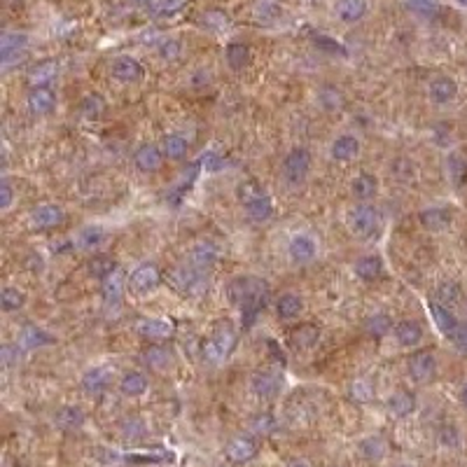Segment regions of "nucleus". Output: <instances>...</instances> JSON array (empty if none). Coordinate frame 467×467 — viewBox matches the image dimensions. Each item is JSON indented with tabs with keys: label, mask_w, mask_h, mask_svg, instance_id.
<instances>
[{
	"label": "nucleus",
	"mask_w": 467,
	"mask_h": 467,
	"mask_svg": "<svg viewBox=\"0 0 467 467\" xmlns=\"http://www.w3.org/2000/svg\"><path fill=\"white\" fill-rule=\"evenodd\" d=\"M227 297L236 309L243 311V318L250 325L255 320V316L260 313L269 302V288L267 283L260 281L255 276H239L229 283Z\"/></svg>",
	"instance_id": "nucleus-1"
},
{
	"label": "nucleus",
	"mask_w": 467,
	"mask_h": 467,
	"mask_svg": "<svg viewBox=\"0 0 467 467\" xmlns=\"http://www.w3.org/2000/svg\"><path fill=\"white\" fill-rule=\"evenodd\" d=\"M171 283L178 292H183L187 297H199L208 290V281H206V271L190 267H178L171 271Z\"/></svg>",
	"instance_id": "nucleus-2"
},
{
	"label": "nucleus",
	"mask_w": 467,
	"mask_h": 467,
	"mask_svg": "<svg viewBox=\"0 0 467 467\" xmlns=\"http://www.w3.org/2000/svg\"><path fill=\"white\" fill-rule=\"evenodd\" d=\"M236 348V334L232 327H218L213 332V337L204 344V358L208 362H220L232 355V351Z\"/></svg>",
	"instance_id": "nucleus-3"
},
{
	"label": "nucleus",
	"mask_w": 467,
	"mask_h": 467,
	"mask_svg": "<svg viewBox=\"0 0 467 467\" xmlns=\"http://www.w3.org/2000/svg\"><path fill=\"white\" fill-rule=\"evenodd\" d=\"M348 222H351V229L355 236L360 239H369V236L376 234V229L381 225V215L372 204H360L355 206L351 215H348Z\"/></svg>",
	"instance_id": "nucleus-4"
},
{
	"label": "nucleus",
	"mask_w": 467,
	"mask_h": 467,
	"mask_svg": "<svg viewBox=\"0 0 467 467\" xmlns=\"http://www.w3.org/2000/svg\"><path fill=\"white\" fill-rule=\"evenodd\" d=\"M311 171V155L309 150L304 148H295L290 150L283 159V178L292 185H299L302 180L309 176Z\"/></svg>",
	"instance_id": "nucleus-5"
},
{
	"label": "nucleus",
	"mask_w": 467,
	"mask_h": 467,
	"mask_svg": "<svg viewBox=\"0 0 467 467\" xmlns=\"http://www.w3.org/2000/svg\"><path fill=\"white\" fill-rule=\"evenodd\" d=\"M26 47H29V38L24 33H5L0 40V61H3L5 71L19 64V59H24Z\"/></svg>",
	"instance_id": "nucleus-6"
},
{
	"label": "nucleus",
	"mask_w": 467,
	"mask_h": 467,
	"mask_svg": "<svg viewBox=\"0 0 467 467\" xmlns=\"http://www.w3.org/2000/svg\"><path fill=\"white\" fill-rule=\"evenodd\" d=\"M409 374L416 383H428L437 374V360L432 351H418L409 360Z\"/></svg>",
	"instance_id": "nucleus-7"
},
{
	"label": "nucleus",
	"mask_w": 467,
	"mask_h": 467,
	"mask_svg": "<svg viewBox=\"0 0 467 467\" xmlns=\"http://www.w3.org/2000/svg\"><path fill=\"white\" fill-rule=\"evenodd\" d=\"M159 283H162V274H159L155 264H141V267L129 276V285L136 292H150L155 290Z\"/></svg>",
	"instance_id": "nucleus-8"
},
{
	"label": "nucleus",
	"mask_w": 467,
	"mask_h": 467,
	"mask_svg": "<svg viewBox=\"0 0 467 467\" xmlns=\"http://www.w3.org/2000/svg\"><path fill=\"white\" fill-rule=\"evenodd\" d=\"M31 220H33V225L40 229H52V227L64 225L66 213H64V208L57 204H43V206L33 208Z\"/></svg>",
	"instance_id": "nucleus-9"
},
{
	"label": "nucleus",
	"mask_w": 467,
	"mask_h": 467,
	"mask_svg": "<svg viewBox=\"0 0 467 467\" xmlns=\"http://www.w3.org/2000/svg\"><path fill=\"white\" fill-rule=\"evenodd\" d=\"M288 253H290V260L295 264H306V262H311L313 257H316L318 243L313 241L309 234H297L295 239L290 241Z\"/></svg>",
	"instance_id": "nucleus-10"
},
{
	"label": "nucleus",
	"mask_w": 467,
	"mask_h": 467,
	"mask_svg": "<svg viewBox=\"0 0 467 467\" xmlns=\"http://www.w3.org/2000/svg\"><path fill=\"white\" fill-rule=\"evenodd\" d=\"M225 453H227V458L232 460V463L241 465V463H248V460H253L257 456V444L250 437L239 435V437H234L232 442L227 444Z\"/></svg>",
	"instance_id": "nucleus-11"
},
{
	"label": "nucleus",
	"mask_w": 467,
	"mask_h": 467,
	"mask_svg": "<svg viewBox=\"0 0 467 467\" xmlns=\"http://www.w3.org/2000/svg\"><path fill=\"white\" fill-rule=\"evenodd\" d=\"M250 388H253V393L257 397H262V400H271V397L281 393V379H278L274 372H257L253 374V379H250Z\"/></svg>",
	"instance_id": "nucleus-12"
},
{
	"label": "nucleus",
	"mask_w": 467,
	"mask_h": 467,
	"mask_svg": "<svg viewBox=\"0 0 467 467\" xmlns=\"http://www.w3.org/2000/svg\"><path fill=\"white\" fill-rule=\"evenodd\" d=\"M250 15L257 24H276L278 19L283 17V8L278 0H253V5H250Z\"/></svg>",
	"instance_id": "nucleus-13"
},
{
	"label": "nucleus",
	"mask_w": 467,
	"mask_h": 467,
	"mask_svg": "<svg viewBox=\"0 0 467 467\" xmlns=\"http://www.w3.org/2000/svg\"><path fill=\"white\" fill-rule=\"evenodd\" d=\"M162 157H164L162 148H157V145H152V143H145V145H141V148L136 150L134 164H136L138 171L152 173V171H157L159 166H162Z\"/></svg>",
	"instance_id": "nucleus-14"
},
{
	"label": "nucleus",
	"mask_w": 467,
	"mask_h": 467,
	"mask_svg": "<svg viewBox=\"0 0 467 467\" xmlns=\"http://www.w3.org/2000/svg\"><path fill=\"white\" fill-rule=\"evenodd\" d=\"M418 220H421V225L425 229H430V232H442L451 225L453 215L449 208L444 206H430V208H423L421 215H418Z\"/></svg>",
	"instance_id": "nucleus-15"
},
{
	"label": "nucleus",
	"mask_w": 467,
	"mask_h": 467,
	"mask_svg": "<svg viewBox=\"0 0 467 467\" xmlns=\"http://www.w3.org/2000/svg\"><path fill=\"white\" fill-rule=\"evenodd\" d=\"M136 330L145 339H169L173 334V323L166 318H143L138 320Z\"/></svg>",
	"instance_id": "nucleus-16"
},
{
	"label": "nucleus",
	"mask_w": 467,
	"mask_h": 467,
	"mask_svg": "<svg viewBox=\"0 0 467 467\" xmlns=\"http://www.w3.org/2000/svg\"><path fill=\"white\" fill-rule=\"evenodd\" d=\"M29 108L33 115H50L57 108V96L50 87H36L29 92Z\"/></svg>",
	"instance_id": "nucleus-17"
},
{
	"label": "nucleus",
	"mask_w": 467,
	"mask_h": 467,
	"mask_svg": "<svg viewBox=\"0 0 467 467\" xmlns=\"http://www.w3.org/2000/svg\"><path fill=\"white\" fill-rule=\"evenodd\" d=\"M218 257H220V253H218V248H215L213 243H199V246H194V248H192L190 262H192V267H194V269L208 271V269H213V267H215Z\"/></svg>",
	"instance_id": "nucleus-18"
},
{
	"label": "nucleus",
	"mask_w": 467,
	"mask_h": 467,
	"mask_svg": "<svg viewBox=\"0 0 467 467\" xmlns=\"http://www.w3.org/2000/svg\"><path fill=\"white\" fill-rule=\"evenodd\" d=\"M458 96V85L453 78H446V75H442V78H435L430 82V99L435 103H451L453 99Z\"/></svg>",
	"instance_id": "nucleus-19"
},
{
	"label": "nucleus",
	"mask_w": 467,
	"mask_h": 467,
	"mask_svg": "<svg viewBox=\"0 0 467 467\" xmlns=\"http://www.w3.org/2000/svg\"><path fill=\"white\" fill-rule=\"evenodd\" d=\"M17 344L22 348H26V351H31V348H40V346L54 344V337H52V334H47L45 330H40V327H36V325H26L24 330L19 332Z\"/></svg>",
	"instance_id": "nucleus-20"
},
{
	"label": "nucleus",
	"mask_w": 467,
	"mask_h": 467,
	"mask_svg": "<svg viewBox=\"0 0 467 467\" xmlns=\"http://www.w3.org/2000/svg\"><path fill=\"white\" fill-rule=\"evenodd\" d=\"M430 313H432V318H435V323H437V327H439V332L444 334V337H453V332L458 330V318L453 316V311L451 309H446V306H442L439 302H430Z\"/></svg>",
	"instance_id": "nucleus-21"
},
{
	"label": "nucleus",
	"mask_w": 467,
	"mask_h": 467,
	"mask_svg": "<svg viewBox=\"0 0 467 467\" xmlns=\"http://www.w3.org/2000/svg\"><path fill=\"white\" fill-rule=\"evenodd\" d=\"M113 75L120 82H138L143 78V66L134 57H120L113 64Z\"/></svg>",
	"instance_id": "nucleus-22"
},
{
	"label": "nucleus",
	"mask_w": 467,
	"mask_h": 467,
	"mask_svg": "<svg viewBox=\"0 0 467 467\" xmlns=\"http://www.w3.org/2000/svg\"><path fill=\"white\" fill-rule=\"evenodd\" d=\"M334 10L344 24H355L367 15V0H337Z\"/></svg>",
	"instance_id": "nucleus-23"
},
{
	"label": "nucleus",
	"mask_w": 467,
	"mask_h": 467,
	"mask_svg": "<svg viewBox=\"0 0 467 467\" xmlns=\"http://www.w3.org/2000/svg\"><path fill=\"white\" fill-rule=\"evenodd\" d=\"M101 295L106 299V304H120L124 297V274L120 269L115 274H110L108 278H103L101 285Z\"/></svg>",
	"instance_id": "nucleus-24"
},
{
	"label": "nucleus",
	"mask_w": 467,
	"mask_h": 467,
	"mask_svg": "<svg viewBox=\"0 0 467 467\" xmlns=\"http://www.w3.org/2000/svg\"><path fill=\"white\" fill-rule=\"evenodd\" d=\"M395 337L402 346H418L423 341V327L416 320H402L395 325Z\"/></svg>",
	"instance_id": "nucleus-25"
},
{
	"label": "nucleus",
	"mask_w": 467,
	"mask_h": 467,
	"mask_svg": "<svg viewBox=\"0 0 467 467\" xmlns=\"http://www.w3.org/2000/svg\"><path fill=\"white\" fill-rule=\"evenodd\" d=\"M388 409L390 414L397 416V418H404L409 416L411 411L416 409V397L409 393V390H395L393 395H390L388 400Z\"/></svg>",
	"instance_id": "nucleus-26"
},
{
	"label": "nucleus",
	"mask_w": 467,
	"mask_h": 467,
	"mask_svg": "<svg viewBox=\"0 0 467 467\" xmlns=\"http://www.w3.org/2000/svg\"><path fill=\"white\" fill-rule=\"evenodd\" d=\"M57 75H59L57 61H43V64H38V66L31 71V75H29L31 87L36 89V87H47V85H52V82L57 80Z\"/></svg>",
	"instance_id": "nucleus-27"
},
{
	"label": "nucleus",
	"mask_w": 467,
	"mask_h": 467,
	"mask_svg": "<svg viewBox=\"0 0 467 467\" xmlns=\"http://www.w3.org/2000/svg\"><path fill=\"white\" fill-rule=\"evenodd\" d=\"M353 269H355V276L362 278V281H376L383 271V262H381V257H376V255H365L355 262Z\"/></svg>",
	"instance_id": "nucleus-28"
},
{
	"label": "nucleus",
	"mask_w": 467,
	"mask_h": 467,
	"mask_svg": "<svg viewBox=\"0 0 467 467\" xmlns=\"http://www.w3.org/2000/svg\"><path fill=\"white\" fill-rule=\"evenodd\" d=\"M358 152H360V141L355 136H339L332 143V157L339 159V162H348V159L358 157Z\"/></svg>",
	"instance_id": "nucleus-29"
},
{
	"label": "nucleus",
	"mask_w": 467,
	"mask_h": 467,
	"mask_svg": "<svg viewBox=\"0 0 467 467\" xmlns=\"http://www.w3.org/2000/svg\"><path fill=\"white\" fill-rule=\"evenodd\" d=\"M302 309H304L302 297L292 295V292H285V295L278 297V302H276V313H278L281 318H285V320L297 318L299 313H302Z\"/></svg>",
	"instance_id": "nucleus-30"
},
{
	"label": "nucleus",
	"mask_w": 467,
	"mask_h": 467,
	"mask_svg": "<svg viewBox=\"0 0 467 467\" xmlns=\"http://www.w3.org/2000/svg\"><path fill=\"white\" fill-rule=\"evenodd\" d=\"M108 383H110V372L101 367L89 369V372L82 376V386H85L87 393H94V395L103 393V390L108 388Z\"/></svg>",
	"instance_id": "nucleus-31"
},
{
	"label": "nucleus",
	"mask_w": 467,
	"mask_h": 467,
	"mask_svg": "<svg viewBox=\"0 0 467 467\" xmlns=\"http://www.w3.org/2000/svg\"><path fill=\"white\" fill-rule=\"evenodd\" d=\"M148 386H150L148 376H145L143 372H129V374H124V379L120 383V390L129 397H138L148 390Z\"/></svg>",
	"instance_id": "nucleus-32"
},
{
	"label": "nucleus",
	"mask_w": 467,
	"mask_h": 467,
	"mask_svg": "<svg viewBox=\"0 0 467 467\" xmlns=\"http://www.w3.org/2000/svg\"><path fill=\"white\" fill-rule=\"evenodd\" d=\"M376 187H379V183H376L374 176H369V173H360L358 178L353 180L351 190H353V197L360 199V201H369L376 194Z\"/></svg>",
	"instance_id": "nucleus-33"
},
{
	"label": "nucleus",
	"mask_w": 467,
	"mask_h": 467,
	"mask_svg": "<svg viewBox=\"0 0 467 467\" xmlns=\"http://www.w3.org/2000/svg\"><path fill=\"white\" fill-rule=\"evenodd\" d=\"M246 213L253 222H267L271 215H274V204H271V199L264 194V197L255 199L253 204L246 206Z\"/></svg>",
	"instance_id": "nucleus-34"
},
{
	"label": "nucleus",
	"mask_w": 467,
	"mask_h": 467,
	"mask_svg": "<svg viewBox=\"0 0 467 467\" xmlns=\"http://www.w3.org/2000/svg\"><path fill=\"white\" fill-rule=\"evenodd\" d=\"M54 421H57L59 428L75 430L85 423V414H82V409H78V407H64L57 411V418H54Z\"/></svg>",
	"instance_id": "nucleus-35"
},
{
	"label": "nucleus",
	"mask_w": 467,
	"mask_h": 467,
	"mask_svg": "<svg viewBox=\"0 0 467 467\" xmlns=\"http://www.w3.org/2000/svg\"><path fill=\"white\" fill-rule=\"evenodd\" d=\"M227 64L234 68V71H241L250 64V47L243 43H232L227 45Z\"/></svg>",
	"instance_id": "nucleus-36"
},
{
	"label": "nucleus",
	"mask_w": 467,
	"mask_h": 467,
	"mask_svg": "<svg viewBox=\"0 0 467 467\" xmlns=\"http://www.w3.org/2000/svg\"><path fill=\"white\" fill-rule=\"evenodd\" d=\"M187 150H190V143H187L180 134H169L164 138V143H162V152L166 157H171V159L185 157Z\"/></svg>",
	"instance_id": "nucleus-37"
},
{
	"label": "nucleus",
	"mask_w": 467,
	"mask_h": 467,
	"mask_svg": "<svg viewBox=\"0 0 467 467\" xmlns=\"http://www.w3.org/2000/svg\"><path fill=\"white\" fill-rule=\"evenodd\" d=\"M437 302L446 306V309H453L456 304H460V299H463V290H460V285L456 283H442L437 288Z\"/></svg>",
	"instance_id": "nucleus-38"
},
{
	"label": "nucleus",
	"mask_w": 467,
	"mask_h": 467,
	"mask_svg": "<svg viewBox=\"0 0 467 467\" xmlns=\"http://www.w3.org/2000/svg\"><path fill=\"white\" fill-rule=\"evenodd\" d=\"M365 327H367V332L372 334V337L381 339V337H386L390 330H393V320H390L386 313H374V316H369L365 320Z\"/></svg>",
	"instance_id": "nucleus-39"
},
{
	"label": "nucleus",
	"mask_w": 467,
	"mask_h": 467,
	"mask_svg": "<svg viewBox=\"0 0 467 467\" xmlns=\"http://www.w3.org/2000/svg\"><path fill=\"white\" fill-rule=\"evenodd\" d=\"M143 360H145V365H150L152 369H164V367H169L171 353L166 351L164 346H150L143 351Z\"/></svg>",
	"instance_id": "nucleus-40"
},
{
	"label": "nucleus",
	"mask_w": 467,
	"mask_h": 467,
	"mask_svg": "<svg viewBox=\"0 0 467 467\" xmlns=\"http://www.w3.org/2000/svg\"><path fill=\"white\" fill-rule=\"evenodd\" d=\"M103 243H106V232L101 227H85L80 232V246L85 250L101 248Z\"/></svg>",
	"instance_id": "nucleus-41"
},
{
	"label": "nucleus",
	"mask_w": 467,
	"mask_h": 467,
	"mask_svg": "<svg viewBox=\"0 0 467 467\" xmlns=\"http://www.w3.org/2000/svg\"><path fill=\"white\" fill-rule=\"evenodd\" d=\"M201 26L208 31L220 33V31L229 29V17L222 10H208V12H204V17H201Z\"/></svg>",
	"instance_id": "nucleus-42"
},
{
	"label": "nucleus",
	"mask_w": 467,
	"mask_h": 467,
	"mask_svg": "<svg viewBox=\"0 0 467 467\" xmlns=\"http://www.w3.org/2000/svg\"><path fill=\"white\" fill-rule=\"evenodd\" d=\"M89 271L96 276V278H108L110 274H115L117 271V264H115V260H110V257H106V255H99V257H94L92 262H89Z\"/></svg>",
	"instance_id": "nucleus-43"
},
{
	"label": "nucleus",
	"mask_w": 467,
	"mask_h": 467,
	"mask_svg": "<svg viewBox=\"0 0 467 467\" xmlns=\"http://www.w3.org/2000/svg\"><path fill=\"white\" fill-rule=\"evenodd\" d=\"M360 451H362V456L369 460H381L386 456V442H383L381 437H369L360 444Z\"/></svg>",
	"instance_id": "nucleus-44"
},
{
	"label": "nucleus",
	"mask_w": 467,
	"mask_h": 467,
	"mask_svg": "<svg viewBox=\"0 0 467 467\" xmlns=\"http://www.w3.org/2000/svg\"><path fill=\"white\" fill-rule=\"evenodd\" d=\"M185 0H155L150 5V12L155 17H173L176 12L183 10Z\"/></svg>",
	"instance_id": "nucleus-45"
},
{
	"label": "nucleus",
	"mask_w": 467,
	"mask_h": 467,
	"mask_svg": "<svg viewBox=\"0 0 467 467\" xmlns=\"http://www.w3.org/2000/svg\"><path fill=\"white\" fill-rule=\"evenodd\" d=\"M409 10L423 19H435L439 15L437 0H409Z\"/></svg>",
	"instance_id": "nucleus-46"
},
{
	"label": "nucleus",
	"mask_w": 467,
	"mask_h": 467,
	"mask_svg": "<svg viewBox=\"0 0 467 467\" xmlns=\"http://www.w3.org/2000/svg\"><path fill=\"white\" fill-rule=\"evenodd\" d=\"M24 302H26V297H24V292H19V290H15V288H5L3 290V297H0V304H3V311H19L24 306Z\"/></svg>",
	"instance_id": "nucleus-47"
},
{
	"label": "nucleus",
	"mask_w": 467,
	"mask_h": 467,
	"mask_svg": "<svg viewBox=\"0 0 467 467\" xmlns=\"http://www.w3.org/2000/svg\"><path fill=\"white\" fill-rule=\"evenodd\" d=\"M318 101H320V106L327 108V110H337V108L344 106V94L337 92V89H332V87H325V89H320Z\"/></svg>",
	"instance_id": "nucleus-48"
},
{
	"label": "nucleus",
	"mask_w": 467,
	"mask_h": 467,
	"mask_svg": "<svg viewBox=\"0 0 467 467\" xmlns=\"http://www.w3.org/2000/svg\"><path fill=\"white\" fill-rule=\"evenodd\" d=\"M260 197H264V190L255 183V180H246L243 185H239V199H241L246 206L253 204V201L260 199Z\"/></svg>",
	"instance_id": "nucleus-49"
},
{
	"label": "nucleus",
	"mask_w": 467,
	"mask_h": 467,
	"mask_svg": "<svg viewBox=\"0 0 467 467\" xmlns=\"http://www.w3.org/2000/svg\"><path fill=\"white\" fill-rule=\"evenodd\" d=\"M157 52L164 61H176L180 57V52H183V45H180L176 38H169V40H162V43H159Z\"/></svg>",
	"instance_id": "nucleus-50"
},
{
	"label": "nucleus",
	"mask_w": 467,
	"mask_h": 467,
	"mask_svg": "<svg viewBox=\"0 0 467 467\" xmlns=\"http://www.w3.org/2000/svg\"><path fill=\"white\" fill-rule=\"evenodd\" d=\"M103 108H106V103H103L101 96H87L85 101H82V113L85 117H99L103 113Z\"/></svg>",
	"instance_id": "nucleus-51"
},
{
	"label": "nucleus",
	"mask_w": 467,
	"mask_h": 467,
	"mask_svg": "<svg viewBox=\"0 0 467 467\" xmlns=\"http://www.w3.org/2000/svg\"><path fill=\"white\" fill-rule=\"evenodd\" d=\"M449 173L456 183H460V180L467 176V162L460 155H451L449 157Z\"/></svg>",
	"instance_id": "nucleus-52"
},
{
	"label": "nucleus",
	"mask_w": 467,
	"mask_h": 467,
	"mask_svg": "<svg viewBox=\"0 0 467 467\" xmlns=\"http://www.w3.org/2000/svg\"><path fill=\"white\" fill-rule=\"evenodd\" d=\"M222 166H225V159L218 152H206L204 157H201V169L206 173H218Z\"/></svg>",
	"instance_id": "nucleus-53"
},
{
	"label": "nucleus",
	"mask_w": 467,
	"mask_h": 467,
	"mask_svg": "<svg viewBox=\"0 0 467 467\" xmlns=\"http://www.w3.org/2000/svg\"><path fill=\"white\" fill-rule=\"evenodd\" d=\"M351 395H353V400H358V402H369L374 395V390L367 381H355L351 386Z\"/></svg>",
	"instance_id": "nucleus-54"
},
{
	"label": "nucleus",
	"mask_w": 467,
	"mask_h": 467,
	"mask_svg": "<svg viewBox=\"0 0 467 467\" xmlns=\"http://www.w3.org/2000/svg\"><path fill=\"white\" fill-rule=\"evenodd\" d=\"M274 428H276V423H274V418H271L269 414H260V416H255V421H253V430L257 432V435H271V432H274Z\"/></svg>",
	"instance_id": "nucleus-55"
},
{
	"label": "nucleus",
	"mask_w": 467,
	"mask_h": 467,
	"mask_svg": "<svg viewBox=\"0 0 467 467\" xmlns=\"http://www.w3.org/2000/svg\"><path fill=\"white\" fill-rule=\"evenodd\" d=\"M19 358H22V346L19 344H5L3 346V365L5 367L17 365Z\"/></svg>",
	"instance_id": "nucleus-56"
},
{
	"label": "nucleus",
	"mask_w": 467,
	"mask_h": 467,
	"mask_svg": "<svg viewBox=\"0 0 467 467\" xmlns=\"http://www.w3.org/2000/svg\"><path fill=\"white\" fill-rule=\"evenodd\" d=\"M451 341H453V346H456L460 353H467V323L458 325V330L453 332Z\"/></svg>",
	"instance_id": "nucleus-57"
},
{
	"label": "nucleus",
	"mask_w": 467,
	"mask_h": 467,
	"mask_svg": "<svg viewBox=\"0 0 467 467\" xmlns=\"http://www.w3.org/2000/svg\"><path fill=\"white\" fill-rule=\"evenodd\" d=\"M12 199H15V190H12L10 180H3V183H0V208L8 211L12 206Z\"/></svg>",
	"instance_id": "nucleus-58"
},
{
	"label": "nucleus",
	"mask_w": 467,
	"mask_h": 467,
	"mask_svg": "<svg viewBox=\"0 0 467 467\" xmlns=\"http://www.w3.org/2000/svg\"><path fill=\"white\" fill-rule=\"evenodd\" d=\"M316 45L318 47H330L332 52H339V54H346V50L341 47L339 43H334V40H330V38H325V36H318V40H316Z\"/></svg>",
	"instance_id": "nucleus-59"
},
{
	"label": "nucleus",
	"mask_w": 467,
	"mask_h": 467,
	"mask_svg": "<svg viewBox=\"0 0 467 467\" xmlns=\"http://www.w3.org/2000/svg\"><path fill=\"white\" fill-rule=\"evenodd\" d=\"M460 402H463L465 407H467V383L463 386V390H460Z\"/></svg>",
	"instance_id": "nucleus-60"
},
{
	"label": "nucleus",
	"mask_w": 467,
	"mask_h": 467,
	"mask_svg": "<svg viewBox=\"0 0 467 467\" xmlns=\"http://www.w3.org/2000/svg\"><path fill=\"white\" fill-rule=\"evenodd\" d=\"M134 5H138V8H143V5H152L155 0H131Z\"/></svg>",
	"instance_id": "nucleus-61"
},
{
	"label": "nucleus",
	"mask_w": 467,
	"mask_h": 467,
	"mask_svg": "<svg viewBox=\"0 0 467 467\" xmlns=\"http://www.w3.org/2000/svg\"><path fill=\"white\" fill-rule=\"evenodd\" d=\"M288 467H309V463H304V460H292Z\"/></svg>",
	"instance_id": "nucleus-62"
},
{
	"label": "nucleus",
	"mask_w": 467,
	"mask_h": 467,
	"mask_svg": "<svg viewBox=\"0 0 467 467\" xmlns=\"http://www.w3.org/2000/svg\"><path fill=\"white\" fill-rule=\"evenodd\" d=\"M458 3H460V5H465V8H467V0H458Z\"/></svg>",
	"instance_id": "nucleus-63"
},
{
	"label": "nucleus",
	"mask_w": 467,
	"mask_h": 467,
	"mask_svg": "<svg viewBox=\"0 0 467 467\" xmlns=\"http://www.w3.org/2000/svg\"><path fill=\"white\" fill-rule=\"evenodd\" d=\"M400 467H411V465H400Z\"/></svg>",
	"instance_id": "nucleus-64"
}]
</instances>
